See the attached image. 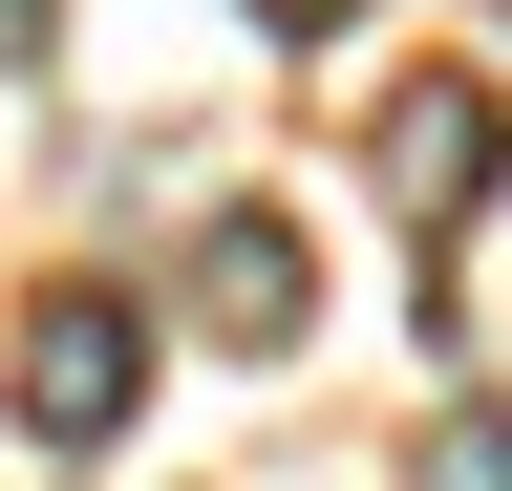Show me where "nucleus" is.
<instances>
[{"mask_svg":"<svg viewBox=\"0 0 512 491\" xmlns=\"http://www.w3.org/2000/svg\"><path fill=\"white\" fill-rule=\"evenodd\" d=\"M128 406H150V299H43V321H22V427H43V449H107V427Z\"/></svg>","mask_w":512,"mask_h":491,"instance_id":"1","label":"nucleus"},{"mask_svg":"<svg viewBox=\"0 0 512 491\" xmlns=\"http://www.w3.org/2000/svg\"><path fill=\"white\" fill-rule=\"evenodd\" d=\"M491 193H512V107H491V86H406V107H384V214H406L427 257H448Z\"/></svg>","mask_w":512,"mask_h":491,"instance_id":"2","label":"nucleus"},{"mask_svg":"<svg viewBox=\"0 0 512 491\" xmlns=\"http://www.w3.org/2000/svg\"><path fill=\"white\" fill-rule=\"evenodd\" d=\"M299 299H320L299 214H214V235H192V321H214V342H299Z\"/></svg>","mask_w":512,"mask_h":491,"instance_id":"3","label":"nucleus"},{"mask_svg":"<svg viewBox=\"0 0 512 491\" xmlns=\"http://www.w3.org/2000/svg\"><path fill=\"white\" fill-rule=\"evenodd\" d=\"M406 491H512V406H448L427 449H406Z\"/></svg>","mask_w":512,"mask_h":491,"instance_id":"4","label":"nucleus"},{"mask_svg":"<svg viewBox=\"0 0 512 491\" xmlns=\"http://www.w3.org/2000/svg\"><path fill=\"white\" fill-rule=\"evenodd\" d=\"M256 22H278V43H320V22H363V0H256Z\"/></svg>","mask_w":512,"mask_h":491,"instance_id":"5","label":"nucleus"},{"mask_svg":"<svg viewBox=\"0 0 512 491\" xmlns=\"http://www.w3.org/2000/svg\"><path fill=\"white\" fill-rule=\"evenodd\" d=\"M22 43H43V0H0V65H22Z\"/></svg>","mask_w":512,"mask_h":491,"instance_id":"6","label":"nucleus"}]
</instances>
